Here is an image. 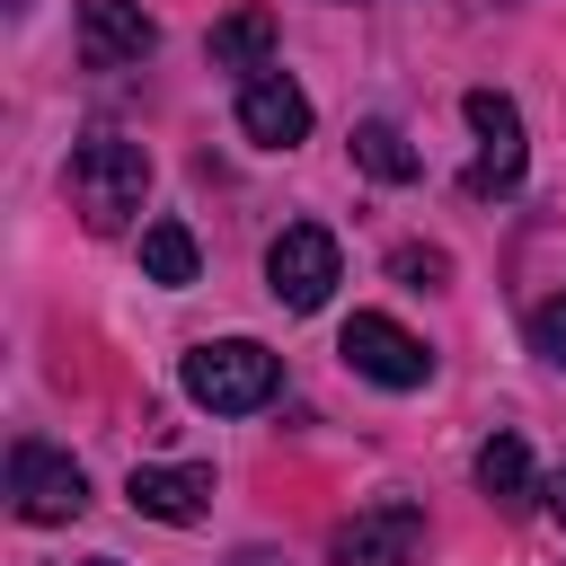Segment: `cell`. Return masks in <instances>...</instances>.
<instances>
[{"label":"cell","mask_w":566,"mask_h":566,"mask_svg":"<svg viewBox=\"0 0 566 566\" xmlns=\"http://www.w3.org/2000/svg\"><path fill=\"white\" fill-rule=\"evenodd\" d=\"M142 195H150V150H142V142L88 133V142L71 150V203H80L88 230H124V221L142 212Z\"/></svg>","instance_id":"obj_1"},{"label":"cell","mask_w":566,"mask_h":566,"mask_svg":"<svg viewBox=\"0 0 566 566\" xmlns=\"http://www.w3.org/2000/svg\"><path fill=\"white\" fill-rule=\"evenodd\" d=\"M389 265H398V274H407V283H416V292H424V283H442V274H451V256H442V248H398V256H389Z\"/></svg>","instance_id":"obj_16"},{"label":"cell","mask_w":566,"mask_h":566,"mask_svg":"<svg viewBox=\"0 0 566 566\" xmlns=\"http://www.w3.org/2000/svg\"><path fill=\"white\" fill-rule=\"evenodd\" d=\"M469 133H478V159H469V195H513L522 186V115L504 88H469L460 97Z\"/></svg>","instance_id":"obj_7"},{"label":"cell","mask_w":566,"mask_h":566,"mask_svg":"<svg viewBox=\"0 0 566 566\" xmlns=\"http://www.w3.org/2000/svg\"><path fill=\"white\" fill-rule=\"evenodd\" d=\"M195 265H203V248H195L186 221H150V230H142V274H150V283L177 292V283H195Z\"/></svg>","instance_id":"obj_13"},{"label":"cell","mask_w":566,"mask_h":566,"mask_svg":"<svg viewBox=\"0 0 566 566\" xmlns=\"http://www.w3.org/2000/svg\"><path fill=\"white\" fill-rule=\"evenodd\" d=\"M150 44H159V27H150L142 0H80V62L88 71H124Z\"/></svg>","instance_id":"obj_9"},{"label":"cell","mask_w":566,"mask_h":566,"mask_svg":"<svg viewBox=\"0 0 566 566\" xmlns=\"http://www.w3.org/2000/svg\"><path fill=\"white\" fill-rule=\"evenodd\" d=\"M416 548H424V513L407 495H380V504H363L354 522L327 531L336 566H416Z\"/></svg>","instance_id":"obj_6"},{"label":"cell","mask_w":566,"mask_h":566,"mask_svg":"<svg viewBox=\"0 0 566 566\" xmlns=\"http://www.w3.org/2000/svg\"><path fill=\"white\" fill-rule=\"evenodd\" d=\"M531 354H539V363H557V371H566V292H548V301H539V310H531Z\"/></svg>","instance_id":"obj_15"},{"label":"cell","mask_w":566,"mask_h":566,"mask_svg":"<svg viewBox=\"0 0 566 566\" xmlns=\"http://www.w3.org/2000/svg\"><path fill=\"white\" fill-rule=\"evenodd\" d=\"M124 495H133V513H150V522H195V513L212 504V460L133 469V478H124Z\"/></svg>","instance_id":"obj_10"},{"label":"cell","mask_w":566,"mask_h":566,"mask_svg":"<svg viewBox=\"0 0 566 566\" xmlns=\"http://www.w3.org/2000/svg\"><path fill=\"white\" fill-rule=\"evenodd\" d=\"M478 495H486L495 513H531V504H539V469H531V442H522V433H495V442L478 451Z\"/></svg>","instance_id":"obj_11"},{"label":"cell","mask_w":566,"mask_h":566,"mask_svg":"<svg viewBox=\"0 0 566 566\" xmlns=\"http://www.w3.org/2000/svg\"><path fill=\"white\" fill-rule=\"evenodd\" d=\"M336 354H345L363 380H380V389H424V380H433L424 336H407V327H398V318H380V310H354V318H345V336H336Z\"/></svg>","instance_id":"obj_5"},{"label":"cell","mask_w":566,"mask_h":566,"mask_svg":"<svg viewBox=\"0 0 566 566\" xmlns=\"http://www.w3.org/2000/svg\"><path fill=\"white\" fill-rule=\"evenodd\" d=\"M9 504H18V522H80L88 513V478H80L71 451L27 433V442H9Z\"/></svg>","instance_id":"obj_4"},{"label":"cell","mask_w":566,"mask_h":566,"mask_svg":"<svg viewBox=\"0 0 566 566\" xmlns=\"http://www.w3.org/2000/svg\"><path fill=\"white\" fill-rule=\"evenodd\" d=\"M283 389V363L256 345V336H221V345H195L186 354V398L212 407V416H248Z\"/></svg>","instance_id":"obj_2"},{"label":"cell","mask_w":566,"mask_h":566,"mask_svg":"<svg viewBox=\"0 0 566 566\" xmlns=\"http://www.w3.org/2000/svg\"><path fill=\"white\" fill-rule=\"evenodd\" d=\"M203 53H212V71H239V80L274 71V9H230V18L203 35Z\"/></svg>","instance_id":"obj_12"},{"label":"cell","mask_w":566,"mask_h":566,"mask_svg":"<svg viewBox=\"0 0 566 566\" xmlns=\"http://www.w3.org/2000/svg\"><path fill=\"white\" fill-rule=\"evenodd\" d=\"M239 133H248L256 150H292V142H310V97H301V80H283V71L239 80Z\"/></svg>","instance_id":"obj_8"},{"label":"cell","mask_w":566,"mask_h":566,"mask_svg":"<svg viewBox=\"0 0 566 566\" xmlns=\"http://www.w3.org/2000/svg\"><path fill=\"white\" fill-rule=\"evenodd\" d=\"M548 504H557V513H566V469H557V486H548Z\"/></svg>","instance_id":"obj_18"},{"label":"cell","mask_w":566,"mask_h":566,"mask_svg":"<svg viewBox=\"0 0 566 566\" xmlns=\"http://www.w3.org/2000/svg\"><path fill=\"white\" fill-rule=\"evenodd\" d=\"M88 566H115V557H88Z\"/></svg>","instance_id":"obj_19"},{"label":"cell","mask_w":566,"mask_h":566,"mask_svg":"<svg viewBox=\"0 0 566 566\" xmlns=\"http://www.w3.org/2000/svg\"><path fill=\"white\" fill-rule=\"evenodd\" d=\"M354 159H363L380 186H407V177L424 168V159L407 150V133H398V124H380V115H363V124H354Z\"/></svg>","instance_id":"obj_14"},{"label":"cell","mask_w":566,"mask_h":566,"mask_svg":"<svg viewBox=\"0 0 566 566\" xmlns=\"http://www.w3.org/2000/svg\"><path fill=\"white\" fill-rule=\"evenodd\" d=\"M230 566H274V557H265V548H239V557H230Z\"/></svg>","instance_id":"obj_17"},{"label":"cell","mask_w":566,"mask_h":566,"mask_svg":"<svg viewBox=\"0 0 566 566\" xmlns=\"http://www.w3.org/2000/svg\"><path fill=\"white\" fill-rule=\"evenodd\" d=\"M265 283H274L283 310H327V292L345 283V248H336V230H318V221H283V239L265 248Z\"/></svg>","instance_id":"obj_3"}]
</instances>
